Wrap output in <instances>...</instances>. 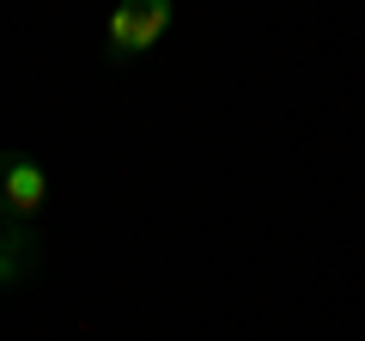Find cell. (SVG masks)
<instances>
[{
	"label": "cell",
	"instance_id": "6da1fadb",
	"mask_svg": "<svg viewBox=\"0 0 365 341\" xmlns=\"http://www.w3.org/2000/svg\"><path fill=\"white\" fill-rule=\"evenodd\" d=\"M177 0H116V13L104 25V61L110 67H134L170 37Z\"/></svg>",
	"mask_w": 365,
	"mask_h": 341
},
{
	"label": "cell",
	"instance_id": "7a4b0ae2",
	"mask_svg": "<svg viewBox=\"0 0 365 341\" xmlns=\"http://www.w3.org/2000/svg\"><path fill=\"white\" fill-rule=\"evenodd\" d=\"M49 208V170L25 146H0V220H37Z\"/></svg>",
	"mask_w": 365,
	"mask_h": 341
},
{
	"label": "cell",
	"instance_id": "3957f363",
	"mask_svg": "<svg viewBox=\"0 0 365 341\" xmlns=\"http://www.w3.org/2000/svg\"><path fill=\"white\" fill-rule=\"evenodd\" d=\"M37 263H43V238H37V225H25V220H0V292L25 287V280L37 275Z\"/></svg>",
	"mask_w": 365,
	"mask_h": 341
}]
</instances>
